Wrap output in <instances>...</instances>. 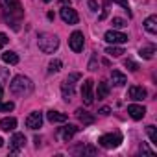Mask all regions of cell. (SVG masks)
Returning <instances> with one entry per match:
<instances>
[{"mask_svg": "<svg viewBox=\"0 0 157 157\" xmlns=\"http://www.w3.org/2000/svg\"><path fill=\"white\" fill-rule=\"evenodd\" d=\"M0 8H2V15L6 19L8 24H11V28L15 32L21 30L19 22L21 19L24 17V10H22V4L19 0H0Z\"/></svg>", "mask_w": 157, "mask_h": 157, "instance_id": "1", "label": "cell"}, {"mask_svg": "<svg viewBox=\"0 0 157 157\" xmlns=\"http://www.w3.org/2000/svg\"><path fill=\"white\" fill-rule=\"evenodd\" d=\"M10 89L17 96H28L33 91V83H32L30 78H26V76H15L11 80V83H10Z\"/></svg>", "mask_w": 157, "mask_h": 157, "instance_id": "2", "label": "cell"}, {"mask_svg": "<svg viewBox=\"0 0 157 157\" xmlns=\"http://www.w3.org/2000/svg\"><path fill=\"white\" fill-rule=\"evenodd\" d=\"M37 43H39V48H41L44 54H52V52L57 50V46H59V39H57L56 35H52V33H41Z\"/></svg>", "mask_w": 157, "mask_h": 157, "instance_id": "3", "label": "cell"}, {"mask_svg": "<svg viewBox=\"0 0 157 157\" xmlns=\"http://www.w3.org/2000/svg\"><path fill=\"white\" fill-rule=\"evenodd\" d=\"M120 142H122V135L120 133H107V135H102L98 139V144L102 148H107V150L120 146Z\"/></svg>", "mask_w": 157, "mask_h": 157, "instance_id": "4", "label": "cell"}, {"mask_svg": "<svg viewBox=\"0 0 157 157\" xmlns=\"http://www.w3.org/2000/svg\"><path fill=\"white\" fill-rule=\"evenodd\" d=\"M93 87H94V82L93 80H85L83 85H82V98H83V104L85 105H93V102H94Z\"/></svg>", "mask_w": 157, "mask_h": 157, "instance_id": "5", "label": "cell"}, {"mask_svg": "<svg viewBox=\"0 0 157 157\" xmlns=\"http://www.w3.org/2000/svg\"><path fill=\"white\" fill-rule=\"evenodd\" d=\"M68 44L72 48V52H82L83 50V44H85V37L82 32H74L68 39Z\"/></svg>", "mask_w": 157, "mask_h": 157, "instance_id": "6", "label": "cell"}, {"mask_svg": "<svg viewBox=\"0 0 157 157\" xmlns=\"http://www.w3.org/2000/svg\"><path fill=\"white\" fill-rule=\"evenodd\" d=\"M104 39H105L107 43H111V44H122V43H126V41H128V35H126V33H122V32L109 30V32H105Z\"/></svg>", "mask_w": 157, "mask_h": 157, "instance_id": "7", "label": "cell"}, {"mask_svg": "<svg viewBox=\"0 0 157 157\" xmlns=\"http://www.w3.org/2000/svg\"><path fill=\"white\" fill-rule=\"evenodd\" d=\"M61 19H63V22H67V24H78V21H80L76 10H72L70 6H65V8L61 10Z\"/></svg>", "mask_w": 157, "mask_h": 157, "instance_id": "8", "label": "cell"}, {"mask_svg": "<svg viewBox=\"0 0 157 157\" xmlns=\"http://www.w3.org/2000/svg\"><path fill=\"white\" fill-rule=\"evenodd\" d=\"M41 126H43V115H41L39 111L30 113L28 118H26V128H30V129H37V128H41Z\"/></svg>", "mask_w": 157, "mask_h": 157, "instance_id": "9", "label": "cell"}, {"mask_svg": "<svg viewBox=\"0 0 157 157\" xmlns=\"http://www.w3.org/2000/svg\"><path fill=\"white\" fill-rule=\"evenodd\" d=\"M24 144H26L24 133H15V135L11 137V140H10V150H11V153H17Z\"/></svg>", "mask_w": 157, "mask_h": 157, "instance_id": "10", "label": "cell"}, {"mask_svg": "<svg viewBox=\"0 0 157 157\" xmlns=\"http://www.w3.org/2000/svg\"><path fill=\"white\" fill-rule=\"evenodd\" d=\"M128 96H129L131 100L140 102V100H144V98H146V89H144V87H139V85H133V87H129Z\"/></svg>", "mask_w": 157, "mask_h": 157, "instance_id": "11", "label": "cell"}, {"mask_svg": "<svg viewBox=\"0 0 157 157\" xmlns=\"http://www.w3.org/2000/svg\"><path fill=\"white\" fill-rule=\"evenodd\" d=\"M128 113H129V117H131L133 120H140V118H144V115H146V109H144L142 105L131 104V105H128Z\"/></svg>", "mask_w": 157, "mask_h": 157, "instance_id": "12", "label": "cell"}, {"mask_svg": "<svg viewBox=\"0 0 157 157\" xmlns=\"http://www.w3.org/2000/svg\"><path fill=\"white\" fill-rule=\"evenodd\" d=\"M78 131H80V128H78V126H72V124H68V126L61 128V133H59V135H61V139H63L65 142H68V140H70V139H72V137L78 133Z\"/></svg>", "mask_w": 157, "mask_h": 157, "instance_id": "13", "label": "cell"}, {"mask_svg": "<svg viewBox=\"0 0 157 157\" xmlns=\"http://www.w3.org/2000/svg\"><path fill=\"white\" fill-rule=\"evenodd\" d=\"M76 117H78V120H80L83 126H89V124H94V115H91V113H87V111H83V109H78L76 111Z\"/></svg>", "mask_w": 157, "mask_h": 157, "instance_id": "14", "label": "cell"}, {"mask_svg": "<svg viewBox=\"0 0 157 157\" xmlns=\"http://www.w3.org/2000/svg\"><path fill=\"white\" fill-rule=\"evenodd\" d=\"M46 118L52 122V124H63V122H67V115L65 113H59V111H48L46 113Z\"/></svg>", "mask_w": 157, "mask_h": 157, "instance_id": "15", "label": "cell"}, {"mask_svg": "<svg viewBox=\"0 0 157 157\" xmlns=\"http://www.w3.org/2000/svg\"><path fill=\"white\" fill-rule=\"evenodd\" d=\"M15 128H17V118H13V117H8V118L0 120V129L2 131H13Z\"/></svg>", "mask_w": 157, "mask_h": 157, "instance_id": "16", "label": "cell"}, {"mask_svg": "<svg viewBox=\"0 0 157 157\" xmlns=\"http://www.w3.org/2000/svg\"><path fill=\"white\" fill-rule=\"evenodd\" d=\"M111 80H113V83H115L117 87H122V85H126V83H128L126 74H122L120 70H113V72H111Z\"/></svg>", "mask_w": 157, "mask_h": 157, "instance_id": "17", "label": "cell"}, {"mask_svg": "<svg viewBox=\"0 0 157 157\" xmlns=\"http://www.w3.org/2000/svg\"><path fill=\"white\" fill-rule=\"evenodd\" d=\"M144 28H146V32H148V33L155 35V33H157V17H155V15L148 17V19L144 21Z\"/></svg>", "mask_w": 157, "mask_h": 157, "instance_id": "18", "label": "cell"}, {"mask_svg": "<svg viewBox=\"0 0 157 157\" xmlns=\"http://www.w3.org/2000/svg\"><path fill=\"white\" fill-rule=\"evenodd\" d=\"M61 91H63V98H65L67 102L74 96V85L68 83V82H63V83H61Z\"/></svg>", "mask_w": 157, "mask_h": 157, "instance_id": "19", "label": "cell"}, {"mask_svg": "<svg viewBox=\"0 0 157 157\" xmlns=\"http://www.w3.org/2000/svg\"><path fill=\"white\" fill-rule=\"evenodd\" d=\"M107 94H109V83L107 82H100L98 89H96V96L102 100V98H107Z\"/></svg>", "mask_w": 157, "mask_h": 157, "instance_id": "20", "label": "cell"}, {"mask_svg": "<svg viewBox=\"0 0 157 157\" xmlns=\"http://www.w3.org/2000/svg\"><path fill=\"white\" fill-rule=\"evenodd\" d=\"M2 61L8 63V65H17L19 63V56L15 52H4L2 54Z\"/></svg>", "mask_w": 157, "mask_h": 157, "instance_id": "21", "label": "cell"}, {"mask_svg": "<svg viewBox=\"0 0 157 157\" xmlns=\"http://www.w3.org/2000/svg\"><path fill=\"white\" fill-rule=\"evenodd\" d=\"M140 57H144V59H151L153 57V54H155V46L153 44H150V46H144V48H140Z\"/></svg>", "mask_w": 157, "mask_h": 157, "instance_id": "22", "label": "cell"}, {"mask_svg": "<svg viewBox=\"0 0 157 157\" xmlns=\"http://www.w3.org/2000/svg\"><path fill=\"white\" fill-rule=\"evenodd\" d=\"M105 54H109V56H113V57H120L122 54H126L122 48H118V46H109V48H105Z\"/></svg>", "mask_w": 157, "mask_h": 157, "instance_id": "23", "label": "cell"}, {"mask_svg": "<svg viewBox=\"0 0 157 157\" xmlns=\"http://www.w3.org/2000/svg\"><path fill=\"white\" fill-rule=\"evenodd\" d=\"M59 70H61V61L59 59H52L50 65H48V72L54 74V72H59Z\"/></svg>", "mask_w": 157, "mask_h": 157, "instance_id": "24", "label": "cell"}, {"mask_svg": "<svg viewBox=\"0 0 157 157\" xmlns=\"http://www.w3.org/2000/svg\"><path fill=\"white\" fill-rule=\"evenodd\" d=\"M8 80H10V70L0 67V87H4V83H8Z\"/></svg>", "mask_w": 157, "mask_h": 157, "instance_id": "25", "label": "cell"}, {"mask_svg": "<svg viewBox=\"0 0 157 157\" xmlns=\"http://www.w3.org/2000/svg\"><path fill=\"white\" fill-rule=\"evenodd\" d=\"M146 131H148V137H150V140L153 142V144H157V131H155V126H148L146 128Z\"/></svg>", "mask_w": 157, "mask_h": 157, "instance_id": "26", "label": "cell"}, {"mask_svg": "<svg viewBox=\"0 0 157 157\" xmlns=\"http://www.w3.org/2000/svg\"><path fill=\"white\" fill-rule=\"evenodd\" d=\"M13 109H15V104H13V102L2 104V100H0V111H13Z\"/></svg>", "mask_w": 157, "mask_h": 157, "instance_id": "27", "label": "cell"}, {"mask_svg": "<svg viewBox=\"0 0 157 157\" xmlns=\"http://www.w3.org/2000/svg\"><path fill=\"white\" fill-rule=\"evenodd\" d=\"M113 26H115V28H126V26H128V22H126L124 19L115 17V19H113Z\"/></svg>", "mask_w": 157, "mask_h": 157, "instance_id": "28", "label": "cell"}, {"mask_svg": "<svg viewBox=\"0 0 157 157\" xmlns=\"http://www.w3.org/2000/svg\"><path fill=\"white\" fill-rule=\"evenodd\" d=\"M124 65H126L129 70H133V72H137V70H139V65H137L135 61H131V59H126V61H124Z\"/></svg>", "mask_w": 157, "mask_h": 157, "instance_id": "29", "label": "cell"}, {"mask_svg": "<svg viewBox=\"0 0 157 157\" xmlns=\"http://www.w3.org/2000/svg\"><path fill=\"white\" fill-rule=\"evenodd\" d=\"M80 78H82L80 74H78V72H74V74L67 76V80H65V82H68V83H72V85H74V82H78V80H80Z\"/></svg>", "mask_w": 157, "mask_h": 157, "instance_id": "30", "label": "cell"}, {"mask_svg": "<svg viewBox=\"0 0 157 157\" xmlns=\"http://www.w3.org/2000/svg\"><path fill=\"white\" fill-rule=\"evenodd\" d=\"M8 41H10V39H8V35L0 32V48H2V46H6V44H8Z\"/></svg>", "mask_w": 157, "mask_h": 157, "instance_id": "31", "label": "cell"}, {"mask_svg": "<svg viewBox=\"0 0 157 157\" xmlns=\"http://www.w3.org/2000/svg\"><path fill=\"white\" fill-rule=\"evenodd\" d=\"M115 2H117L118 6H122L126 11H129V4H128V0H115Z\"/></svg>", "mask_w": 157, "mask_h": 157, "instance_id": "32", "label": "cell"}, {"mask_svg": "<svg viewBox=\"0 0 157 157\" xmlns=\"http://www.w3.org/2000/svg\"><path fill=\"white\" fill-rule=\"evenodd\" d=\"M89 8H91L93 11H96V10H98V4H96V0H89Z\"/></svg>", "mask_w": 157, "mask_h": 157, "instance_id": "33", "label": "cell"}, {"mask_svg": "<svg viewBox=\"0 0 157 157\" xmlns=\"http://www.w3.org/2000/svg\"><path fill=\"white\" fill-rule=\"evenodd\" d=\"M109 113H111V109H109V107H102V109H100V115H104V117H105V115H109Z\"/></svg>", "mask_w": 157, "mask_h": 157, "instance_id": "34", "label": "cell"}, {"mask_svg": "<svg viewBox=\"0 0 157 157\" xmlns=\"http://www.w3.org/2000/svg\"><path fill=\"white\" fill-rule=\"evenodd\" d=\"M140 151H146V153H153V151H151V150H150L146 144H142V146H140Z\"/></svg>", "mask_w": 157, "mask_h": 157, "instance_id": "35", "label": "cell"}, {"mask_svg": "<svg viewBox=\"0 0 157 157\" xmlns=\"http://www.w3.org/2000/svg\"><path fill=\"white\" fill-rule=\"evenodd\" d=\"M61 2H63L65 6H70V0H61Z\"/></svg>", "mask_w": 157, "mask_h": 157, "instance_id": "36", "label": "cell"}, {"mask_svg": "<svg viewBox=\"0 0 157 157\" xmlns=\"http://www.w3.org/2000/svg\"><path fill=\"white\" fill-rule=\"evenodd\" d=\"M2 144H4V140H2V137H0V146H2Z\"/></svg>", "mask_w": 157, "mask_h": 157, "instance_id": "37", "label": "cell"}, {"mask_svg": "<svg viewBox=\"0 0 157 157\" xmlns=\"http://www.w3.org/2000/svg\"><path fill=\"white\" fill-rule=\"evenodd\" d=\"M43 2H50V0H43Z\"/></svg>", "mask_w": 157, "mask_h": 157, "instance_id": "38", "label": "cell"}]
</instances>
